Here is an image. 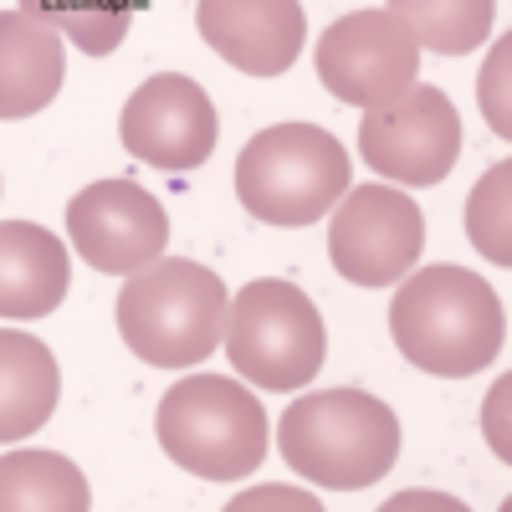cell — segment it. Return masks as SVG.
<instances>
[{
  "mask_svg": "<svg viewBox=\"0 0 512 512\" xmlns=\"http://www.w3.org/2000/svg\"><path fill=\"white\" fill-rule=\"evenodd\" d=\"M390 333L395 349L441 379L482 374L507 333L502 297L466 267H425L405 277V287L390 303Z\"/></svg>",
  "mask_w": 512,
  "mask_h": 512,
  "instance_id": "cell-1",
  "label": "cell"
},
{
  "mask_svg": "<svg viewBox=\"0 0 512 512\" xmlns=\"http://www.w3.org/2000/svg\"><path fill=\"white\" fill-rule=\"evenodd\" d=\"M226 282L190 256H154L118 287V333L154 369H195L216 354Z\"/></svg>",
  "mask_w": 512,
  "mask_h": 512,
  "instance_id": "cell-2",
  "label": "cell"
},
{
  "mask_svg": "<svg viewBox=\"0 0 512 512\" xmlns=\"http://www.w3.org/2000/svg\"><path fill=\"white\" fill-rule=\"evenodd\" d=\"M277 446L292 472L328 492L374 487L400 456V415L364 390H318L282 410Z\"/></svg>",
  "mask_w": 512,
  "mask_h": 512,
  "instance_id": "cell-3",
  "label": "cell"
},
{
  "mask_svg": "<svg viewBox=\"0 0 512 512\" xmlns=\"http://www.w3.org/2000/svg\"><path fill=\"white\" fill-rule=\"evenodd\" d=\"M349 190V149L318 123L262 128L236 154V200L251 221L313 226Z\"/></svg>",
  "mask_w": 512,
  "mask_h": 512,
  "instance_id": "cell-4",
  "label": "cell"
},
{
  "mask_svg": "<svg viewBox=\"0 0 512 512\" xmlns=\"http://www.w3.org/2000/svg\"><path fill=\"white\" fill-rule=\"evenodd\" d=\"M154 431L164 456L205 482H236L267 456V410L226 374H190L159 400Z\"/></svg>",
  "mask_w": 512,
  "mask_h": 512,
  "instance_id": "cell-5",
  "label": "cell"
},
{
  "mask_svg": "<svg viewBox=\"0 0 512 512\" xmlns=\"http://www.w3.org/2000/svg\"><path fill=\"white\" fill-rule=\"evenodd\" d=\"M221 344L231 369L262 390H303L328 359V328L318 303L282 277H256L226 303Z\"/></svg>",
  "mask_w": 512,
  "mask_h": 512,
  "instance_id": "cell-6",
  "label": "cell"
},
{
  "mask_svg": "<svg viewBox=\"0 0 512 512\" xmlns=\"http://www.w3.org/2000/svg\"><path fill=\"white\" fill-rule=\"evenodd\" d=\"M420 246H425V216L405 190L359 185L338 195L333 226H328V256L344 282L395 287L420 262Z\"/></svg>",
  "mask_w": 512,
  "mask_h": 512,
  "instance_id": "cell-7",
  "label": "cell"
},
{
  "mask_svg": "<svg viewBox=\"0 0 512 512\" xmlns=\"http://www.w3.org/2000/svg\"><path fill=\"white\" fill-rule=\"evenodd\" d=\"M461 154V118L456 103L441 88H410L384 103L369 108V118L359 123V159L369 169H379L384 180L400 185H441Z\"/></svg>",
  "mask_w": 512,
  "mask_h": 512,
  "instance_id": "cell-8",
  "label": "cell"
},
{
  "mask_svg": "<svg viewBox=\"0 0 512 512\" xmlns=\"http://www.w3.org/2000/svg\"><path fill=\"white\" fill-rule=\"evenodd\" d=\"M313 62H318V82L338 103L369 113L395 103L415 82L420 47L390 11H354L318 36Z\"/></svg>",
  "mask_w": 512,
  "mask_h": 512,
  "instance_id": "cell-9",
  "label": "cell"
},
{
  "mask_svg": "<svg viewBox=\"0 0 512 512\" xmlns=\"http://www.w3.org/2000/svg\"><path fill=\"white\" fill-rule=\"evenodd\" d=\"M216 134V103L185 72H154L149 82H139L118 118L123 149L154 169H169V175L200 169L216 149Z\"/></svg>",
  "mask_w": 512,
  "mask_h": 512,
  "instance_id": "cell-10",
  "label": "cell"
},
{
  "mask_svg": "<svg viewBox=\"0 0 512 512\" xmlns=\"http://www.w3.org/2000/svg\"><path fill=\"white\" fill-rule=\"evenodd\" d=\"M67 236L72 251L88 267L108 277H128L149 267L154 256L169 246V216L164 205L134 185V180H98L88 190H77L67 205Z\"/></svg>",
  "mask_w": 512,
  "mask_h": 512,
  "instance_id": "cell-11",
  "label": "cell"
},
{
  "mask_svg": "<svg viewBox=\"0 0 512 512\" xmlns=\"http://www.w3.org/2000/svg\"><path fill=\"white\" fill-rule=\"evenodd\" d=\"M195 26L210 52L251 77L287 72L308 41V16L297 0H200Z\"/></svg>",
  "mask_w": 512,
  "mask_h": 512,
  "instance_id": "cell-12",
  "label": "cell"
},
{
  "mask_svg": "<svg viewBox=\"0 0 512 512\" xmlns=\"http://www.w3.org/2000/svg\"><path fill=\"white\" fill-rule=\"evenodd\" d=\"M72 287L67 246L31 221H0V318H47Z\"/></svg>",
  "mask_w": 512,
  "mask_h": 512,
  "instance_id": "cell-13",
  "label": "cell"
},
{
  "mask_svg": "<svg viewBox=\"0 0 512 512\" xmlns=\"http://www.w3.org/2000/svg\"><path fill=\"white\" fill-rule=\"evenodd\" d=\"M67 77L62 36L31 11H0V118L41 113Z\"/></svg>",
  "mask_w": 512,
  "mask_h": 512,
  "instance_id": "cell-14",
  "label": "cell"
},
{
  "mask_svg": "<svg viewBox=\"0 0 512 512\" xmlns=\"http://www.w3.org/2000/svg\"><path fill=\"white\" fill-rule=\"evenodd\" d=\"M62 395V374L52 349L36 333L0 328V446L36 436L52 420Z\"/></svg>",
  "mask_w": 512,
  "mask_h": 512,
  "instance_id": "cell-15",
  "label": "cell"
},
{
  "mask_svg": "<svg viewBox=\"0 0 512 512\" xmlns=\"http://www.w3.org/2000/svg\"><path fill=\"white\" fill-rule=\"evenodd\" d=\"M88 477L62 451H6L0 456V512H88Z\"/></svg>",
  "mask_w": 512,
  "mask_h": 512,
  "instance_id": "cell-16",
  "label": "cell"
},
{
  "mask_svg": "<svg viewBox=\"0 0 512 512\" xmlns=\"http://www.w3.org/2000/svg\"><path fill=\"white\" fill-rule=\"evenodd\" d=\"M384 11L415 36V47H431L441 57H466L487 41L497 0H390Z\"/></svg>",
  "mask_w": 512,
  "mask_h": 512,
  "instance_id": "cell-17",
  "label": "cell"
},
{
  "mask_svg": "<svg viewBox=\"0 0 512 512\" xmlns=\"http://www.w3.org/2000/svg\"><path fill=\"white\" fill-rule=\"evenodd\" d=\"M21 11L41 16L77 52L108 57L128 41V26L144 11V0H21Z\"/></svg>",
  "mask_w": 512,
  "mask_h": 512,
  "instance_id": "cell-18",
  "label": "cell"
},
{
  "mask_svg": "<svg viewBox=\"0 0 512 512\" xmlns=\"http://www.w3.org/2000/svg\"><path fill=\"white\" fill-rule=\"evenodd\" d=\"M466 236L497 267L512 256V246H507V159L492 164L487 180H477L472 200H466Z\"/></svg>",
  "mask_w": 512,
  "mask_h": 512,
  "instance_id": "cell-19",
  "label": "cell"
},
{
  "mask_svg": "<svg viewBox=\"0 0 512 512\" xmlns=\"http://www.w3.org/2000/svg\"><path fill=\"white\" fill-rule=\"evenodd\" d=\"M502 67H507V47H497L492 52V77H487V88H482V98H487V118H492V134H512V123H507V108H502Z\"/></svg>",
  "mask_w": 512,
  "mask_h": 512,
  "instance_id": "cell-20",
  "label": "cell"
}]
</instances>
